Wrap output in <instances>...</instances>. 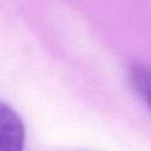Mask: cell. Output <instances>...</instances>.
Returning a JSON list of instances; mask_svg holds the SVG:
<instances>
[{
	"label": "cell",
	"mask_w": 151,
	"mask_h": 151,
	"mask_svg": "<svg viewBox=\"0 0 151 151\" xmlns=\"http://www.w3.org/2000/svg\"><path fill=\"white\" fill-rule=\"evenodd\" d=\"M25 127L19 114L0 101V151H23Z\"/></svg>",
	"instance_id": "obj_1"
},
{
	"label": "cell",
	"mask_w": 151,
	"mask_h": 151,
	"mask_svg": "<svg viewBox=\"0 0 151 151\" xmlns=\"http://www.w3.org/2000/svg\"><path fill=\"white\" fill-rule=\"evenodd\" d=\"M129 76L133 88L151 110V68L137 64L131 66Z\"/></svg>",
	"instance_id": "obj_2"
}]
</instances>
